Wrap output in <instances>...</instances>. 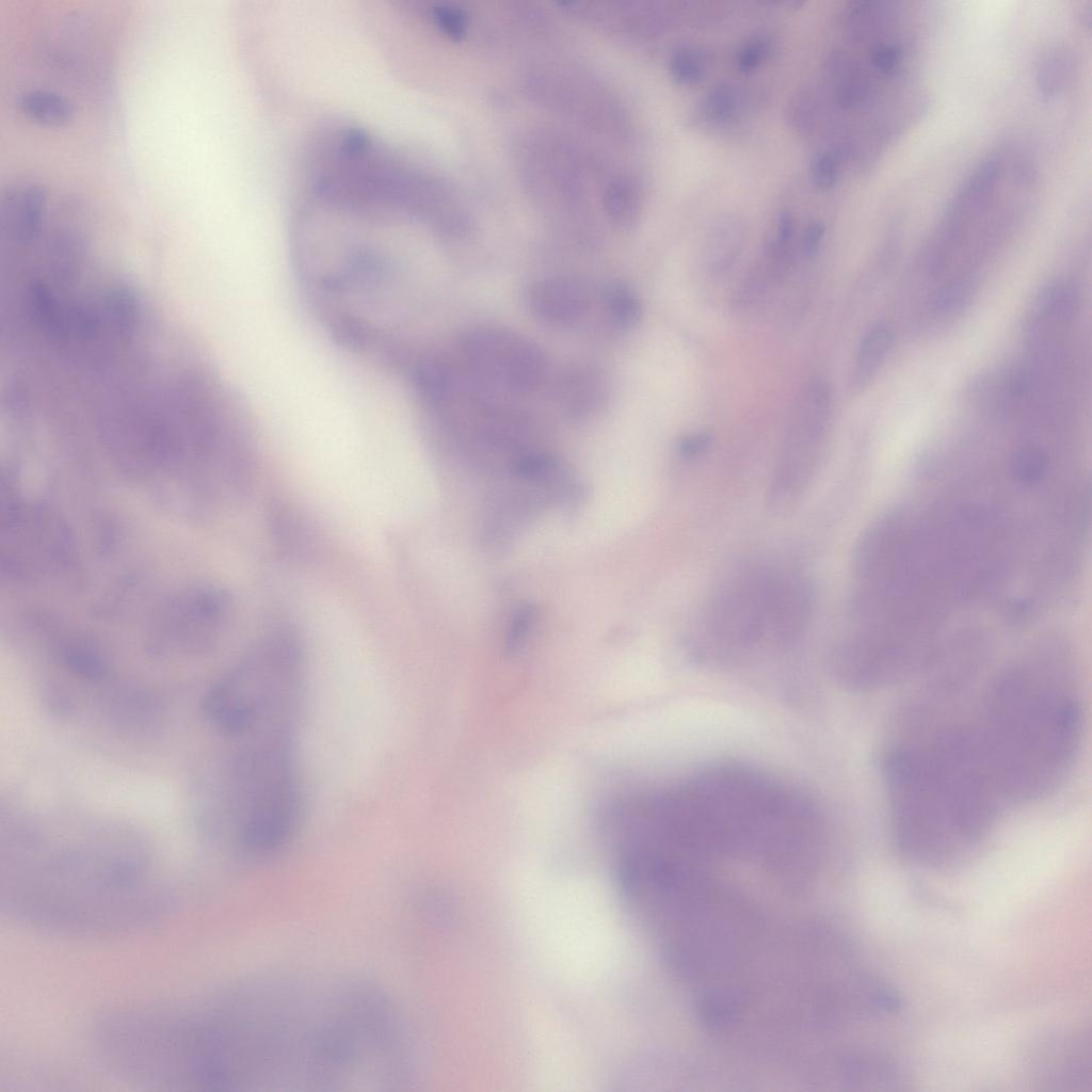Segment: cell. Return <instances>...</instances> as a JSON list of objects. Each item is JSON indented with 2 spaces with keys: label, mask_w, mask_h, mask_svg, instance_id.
Returning <instances> with one entry per match:
<instances>
[{
  "label": "cell",
  "mask_w": 1092,
  "mask_h": 1092,
  "mask_svg": "<svg viewBox=\"0 0 1092 1092\" xmlns=\"http://www.w3.org/2000/svg\"><path fill=\"white\" fill-rule=\"evenodd\" d=\"M893 346V333L884 322H877L863 336L851 368L849 386L860 394L869 386Z\"/></svg>",
  "instance_id": "10"
},
{
  "label": "cell",
  "mask_w": 1092,
  "mask_h": 1092,
  "mask_svg": "<svg viewBox=\"0 0 1092 1092\" xmlns=\"http://www.w3.org/2000/svg\"><path fill=\"white\" fill-rule=\"evenodd\" d=\"M462 352L477 372L518 394L536 389L547 370L545 354L536 343L504 330L469 332Z\"/></svg>",
  "instance_id": "7"
},
{
  "label": "cell",
  "mask_w": 1092,
  "mask_h": 1092,
  "mask_svg": "<svg viewBox=\"0 0 1092 1092\" xmlns=\"http://www.w3.org/2000/svg\"><path fill=\"white\" fill-rule=\"evenodd\" d=\"M234 1058L241 1091H354L367 1056L348 974L264 970L234 984Z\"/></svg>",
  "instance_id": "1"
},
{
  "label": "cell",
  "mask_w": 1092,
  "mask_h": 1092,
  "mask_svg": "<svg viewBox=\"0 0 1092 1092\" xmlns=\"http://www.w3.org/2000/svg\"><path fill=\"white\" fill-rule=\"evenodd\" d=\"M832 395L821 379L810 381L793 405L772 473L767 505L773 514L791 512L818 471L826 445Z\"/></svg>",
  "instance_id": "6"
},
{
  "label": "cell",
  "mask_w": 1092,
  "mask_h": 1092,
  "mask_svg": "<svg viewBox=\"0 0 1092 1092\" xmlns=\"http://www.w3.org/2000/svg\"><path fill=\"white\" fill-rule=\"evenodd\" d=\"M986 743L1006 793L1032 799L1051 790L1074 761L1080 704L1064 682L1014 672L994 684Z\"/></svg>",
  "instance_id": "2"
},
{
  "label": "cell",
  "mask_w": 1092,
  "mask_h": 1092,
  "mask_svg": "<svg viewBox=\"0 0 1092 1092\" xmlns=\"http://www.w3.org/2000/svg\"><path fill=\"white\" fill-rule=\"evenodd\" d=\"M973 287L966 280H953L941 288L933 299V309L942 318H952L969 303Z\"/></svg>",
  "instance_id": "16"
},
{
  "label": "cell",
  "mask_w": 1092,
  "mask_h": 1092,
  "mask_svg": "<svg viewBox=\"0 0 1092 1092\" xmlns=\"http://www.w3.org/2000/svg\"><path fill=\"white\" fill-rule=\"evenodd\" d=\"M592 302L590 288L572 276L536 280L527 293L531 312L537 319L557 326H573L580 322L591 309Z\"/></svg>",
  "instance_id": "8"
},
{
  "label": "cell",
  "mask_w": 1092,
  "mask_h": 1092,
  "mask_svg": "<svg viewBox=\"0 0 1092 1092\" xmlns=\"http://www.w3.org/2000/svg\"><path fill=\"white\" fill-rule=\"evenodd\" d=\"M304 658L299 637L278 629L262 639L216 682L204 709L225 734L244 740L293 734L302 695Z\"/></svg>",
  "instance_id": "3"
},
{
  "label": "cell",
  "mask_w": 1092,
  "mask_h": 1092,
  "mask_svg": "<svg viewBox=\"0 0 1092 1092\" xmlns=\"http://www.w3.org/2000/svg\"><path fill=\"white\" fill-rule=\"evenodd\" d=\"M1077 290L1070 284L1057 283L1045 287L1034 302V314L1040 319L1069 320L1078 309Z\"/></svg>",
  "instance_id": "14"
},
{
  "label": "cell",
  "mask_w": 1092,
  "mask_h": 1092,
  "mask_svg": "<svg viewBox=\"0 0 1092 1092\" xmlns=\"http://www.w3.org/2000/svg\"><path fill=\"white\" fill-rule=\"evenodd\" d=\"M1044 1045L1038 1057L1041 1082L1073 1086V1090L1090 1088L1091 1044L1080 1033H1063Z\"/></svg>",
  "instance_id": "9"
},
{
  "label": "cell",
  "mask_w": 1092,
  "mask_h": 1092,
  "mask_svg": "<svg viewBox=\"0 0 1092 1092\" xmlns=\"http://www.w3.org/2000/svg\"><path fill=\"white\" fill-rule=\"evenodd\" d=\"M812 180L820 190L833 188L838 178V162L834 155L824 152L819 155L810 170Z\"/></svg>",
  "instance_id": "20"
},
{
  "label": "cell",
  "mask_w": 1092,
  "mask_h": 1092,
  "mask_svg": "<svg viewBox=\"0 0 1092 1092\" xmlns=\"http://www.w3.org/2000/svg\"><path fill=\"white\" fill-rule=\"evenodd\" d=\"M604 206L613 224L623 228L633 226L640 212V199L636 186L624 177L613 179L605 190Z\"/></svg>",
  "instance_id": "12"
},
{
  "label": "cell",
  "mask_w": 1092,
  "mask_h": 1092,
  "mask_svg": "<svg viewBox=\"0 0 1092 1092\" xmlns=\"http://www.w3.org/2000/svg\"><path fill=\"white\" fill-rule=\"evenodd\" d=\"M17 108L41 125H65L74 113L73 106L61 95L46 90H29L18 95Z\"/></svg>",
  "instance_id": "11"
},
{
  "label": "cell",
  "mask_w": 1092,
  "mask_h": 1092,
  "mask_svg": "<svg viewBox=\"0 0 1092 1092\" xmlns=\"http://www.w3.org/2000/svg\"><path fill=\"white\" fill-rule=\"evenodd\" d=\"M436 25L451 37H462L467 29V16L461 7L450 4L436 5L432 10Z\"/></svg>",
  "instance_id": "19"
},
{
  "label": "cell",
  "mask_w": 1092,
  "mask_h": 1092,
  "mask_svg": "<svg viewBox=\"0 0 1092 1092\" xmlns=\"http://www.w3.org/2000/svg\"><path fill=\"white\" fill-rule=\"evenodd\" d=\"M768 50L769 43L765 37L752 38L745 43L738 52V68L744 73L753 70L766 58Z\"/></svg>",
  "instance_id": "21"
},
{
  "label": "cell",
  "mask_w": 1092,
  "mask_h": 1092,
  "mask_svg": "<svg viewBox=\"0 0 1092 1092\" xmlns=\"http://www.w3.org/2000/svg\"><path fill=\"white\" fill-rule=\"evenodd\" d=\"M798 614L793 569L748 565L714 590L702 612L694 642L717 656L786 646L793 640Z\"/></svg>",
  "instance_id": "4"
},
{
  "label": "cell",
  "mask_w": 1092,
  "mask_h": 1092,
  "mask_svg": "<svg viewBox=\"0 0 1092 1092\" xmlns=\"http://www.w3.org/2000/svg\"><path fill=\"white\" fill-rule=\"evenodd\" d=\"M738 96L730 85L722 84L713 87L705 99L704 110L707 116L719 124L733 119L737 111Z\"/></svg>",
  "instance_id": "17"
},
{
  "label": "cell",
  "mask_w": 1092,
  "mask_h": 1092,
  "mask_svg": "<svg viewBox=\"0 0 1092 1092\" xmlns=\"http://www.w3.org/2000/svg\"><path fill=\"white\" fill-rule=\"evenodd\" d=\"M670 70L678 83L685 85L694 84L704 76L705 60L697 49L682 46L672 53Z\"/></svg>",
  "instance_id": "15"
},
{
  "label": "cell",
  "mask_w": 1092,
  "mask_h": 1092,
  "mask_svg": "<svg viewBox=\"0 0 1092 1092\" xmlns=\"http://www.w3.org/2000/svg\"><path fill=\"white\" fill-rule=\"evenodd\" d=\"M235 768L238 841L246 853L267 857L284 848L299 822L293 737L245 741Z\"/></svg>",
  "instance_id": "5"
},
{
  "label": "cell",
  "mask_w": 1092,
  "mask_h": 1092,
  "mask_svg": "<svg viewBox=\"0 0 1092 1092\" xmlns=\"http://www.w3.org/2000/svg\"><path fill=\"white\" fill-rule=\"evenodd\" d=\"M712 445V436L707 432H694L682 436L677 443L679 455L686 460L703 456Z\"/></svg>",
  "instance_id": "22"
},
{
  "label": "cell",
  "mask_w": 1092,
  "mask_h": 1092,
  "mask_svg": "<svg viewBox=\"0 0 1092 1092\" xmlns=\"http://www.w3.org/2000/svg\"><path fill=\"white\" fill-rule=\"evenodd\" d=\"M534 614V608L529 605L524 606L517 611L510 628L508 640L510 647H515L520 643L532 624Z\"/></svg>",
  "instance_id": "23"
},
{
  "label": "cell",
  "mask_w": 1092,
  "mask_h": 1092,
  "mask_svg": "<svg viewBox=\"0 0 1092 1092\" xmlns=\"http://www.w3.org/2000/svg\"><path fill=\"white\" fill-rule=\"evenodd\" d=\"M601 302L609 320L617 328L633 327L642 315V305L636 292L627 285L613 282L605 286Z\"/></svg>",
  "instance_id": "13"
},
{
  "label": "cell",
  "mask_w": 1092,
  "mask_h": 1092,
  "mask_svg": "<svg viewBox=\"0 0 1092 1092\" xmlns=\"http://www.w3.org/2000/svg\"><path fill=\"white\" fill-rule=\"evenodd\" d=\"M824 232L825 227L822 222L814 221L807 225L803 236V251L807 257H813L818 253Z\"/></svg>",
  "instance_id": "24"
},
{
  "label": "cell",
  "mask_w": 1092,
  "mask_h": 1092,
  "mask_svg": "<svg viewBox=\"0 0 1092 1092\" xmlns=\"http://www.w3.org/2000/svg\"><path fill=\"white\" fill-rule=\"evenodd\" d=\"M1069 57L1063 52H1054L1042 65L1040 78L1044 92L1054 93L1062 86L1070 66Z\"/></svg>",
  "instance_id": "18"
}]
</instances>
